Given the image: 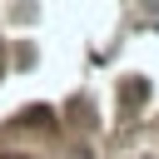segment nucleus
Masks as SVG:
<instances>
[{"mask_svg": "<svg viewBox=\"0 0 159 159\" xmlns=\"http://www.w3.org/2000/svg\"><path fill=\"white\" fill-rule=\"evenodd\" d=\"M50 119H55V114H50L45 104H35V109H25V124H50Z\"/></svg>", "mask_w": 159, "mask_h": 159, "instance_id": "1", "label": "nucleus"}, {"mask_svg": "<svg viewBox=\"0 0 159 159\" xmlns=\"http://www.w3.org/2000/svg\"><path fill=\"white\" fill-rule=\"evenodd\" d=\"M10 159H20V154H10Z\"/></svg>", "mask_w": 159, "mask_h": 159, "instance_id": "2", "label": "nucleus"}]
</instances>
